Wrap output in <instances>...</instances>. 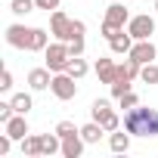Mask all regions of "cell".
Returning <instances> with one entry per match:
<instances>
[{
	"label": "cell",
	"mask_w": 158,
	"mask_h": 158,
	"mask_svg": "<svg viewBox=\"0 0 158 158\" xmlns=\"http://www.w3.org/2000/svg\"><path fill=\"white\" fill-rule=\"evenodd\" d=\"M124 130L130 136H143V139L158 136V109L133 106L130 112H124Z\"/></svg>",
	"instance_id": "cell-1"
},
{
	"label": "cell",
	"mask_w": 158,
	"mask_h": 158,
	"mask_svg": "<svg viewBox=\"0 0 158 158\" xmlns=\"http://www.w3.org/2000/svg\"><path fill=\"white\" fill-rule=\"evenodd\" d=\"M130 22V13L124 10V3H112L106 10V22H102V37L112 40L118 31H124V25Z\"/></svg>",
	"instance_id": "cell-2"
},
{
	"label": "cell",
	"mask_w": 158,
	"mask_h": 158,
	"mask_svg": "<svg viewBox=\"0 0 158 158\" xmlns=\"http://www.w3.org/2000/svg\"><path fill=\"white\" fill-rule=\"evenodd\" d=\"M44 59H47V68H50L53 74H59V71H68V65H71L68 44H65V40H56V44H50V47L44 50Z\"/></svg>",
	"instance_id": "cell-3"
},
{
	"label": "cell",
	"mask_w": 158,
	"mask_h": 158,
	"mask_svg": "<svg viewBox=\"0 0 158 158\" xmlns=\"http://www.w3.org/2000/svg\"><path fill=\"white\" fill-rule=\"evenodd\" d=\"M90 115H93V121H96V124H102V127H106V133H112V130H118V127H121L118 112L112 109V102H109V99H96V102L90 106Z\"/></svg>",
	"instance_id": "cell-4"
},
{
	"label": "cell",
	"mask_w": 158,
	"mask_h": 158,
	"mask_svg": "<svg viewBox=\"0 0 158 158\" xmlns=\"http://www.w3.org/2000/svg\"><path fill=\"white\" fill-rule=\"evenodd\" d=\"M50 34L56 37V40H74V19H68L62 10H53V16H50Z\"/></svg>",
	"instance_id": "cell-5"
},
{
	"label": "cell",
	"mask_w": 158,
	"mask_h": 158,
	"mask_svg": "<svg viewBox=\"0 0 158 158\" xmlns=\"http://www.w3.org/2000/svg\"><path fill=\"white\" fill-rule=\"evenodd\" d=\"M77 77H71L68 71H59V74H53V84H50V90H53V96L56 99H62V102H68V99H74L77 96Z\"/></svg>",
	"instance_id": "cell-6"
},
{
	"label": "cell",
	"mask_w": 158,
	"mask_h": 158,
	"mask_svg": "<svg viewBox=\"0 0 158 158\" xmlns=\"http://www.w3.org/2000/svg\"><path fill=\"white\" fill-rule=\"evenodd\" d=\"M127 31L133 34V40H152V34H155V19H152L149 13H143V16H130Z\"/></svg>",
	"instance_id": "cell-7"
},
{
	"label": "cell",
	"mask_w": 158,
	"mask_h": 158,
	"mask_svg": "<svg viewBox=\"0 0 158 158\" xmlns=\"http://www.w3.org/2000/svg\"><path fill=\"white\" fill-rule=\"evenodd\" d=\"M31 37H34V28H25V25H10V28H6V44H10L13 50L31 53Z\"/></svg>",
	"instance_id": "cell-8"
},
{
	"label": "cell",
	"mask_w": 158,
	"mask_h": 158,
	"mask_svg": "<svg viewBox=\"0 0 158 158\" xmlns=\"http://www.w3.org/2000/svg\"><path fill=\"white\" fill-rule=\"evenodd\" d=\"M130 59H136L139 65H146V62H155V56H158V50H155V44L152 40H136L133 47H130V53H127Z\"/></svg>",
	"instance_id": "cell-9"
},
{
	"label": "cell",
	"mask_w": 158,
	"mask_h": 158,
	"mask_svg": "<svg viewBox=\"0 0 158 158\" xmlns=\"http://www.w3.org/2000/svg\"><path fill=\"white\" fill-rule=\"evenodd\" d=\"M53 84V71L50 68H31L28 71V87L31 90H47Z\"/></svg>",
	"instance_id": "cell-10"
},
{
	"label": "cell",
	"mask_w": 158,
	"mask_h": 158,
	"mask_svg": "<svg viewBox=\"0 0 158 158\" xmlns=\"http://www.w3.org/2000/svg\"><path fill=\"white\" fill-rule=\"evenodd\" d=\"M84 136L81 133H71V136H62V155L65 158H81V152H84Z\"/></svg>",
	"instance_id": "cell-11"
},
{
	"label": "cell",
	"mask_w": 158,
	"mask_h": 158,
	"mask_svg": "<svg viewBox=\"0 0 158 158\" xmlns=\"http://www.w3.org/2000/svg\"><path fill=\"white\" fill-rule=\"evenodd\" d=\"M96 77H99V84H109L112 87V81L118 77V65L112 62V59H96Z\"/></svg>",
	"instance_id": "cell-12"
},
{
	"label": "cell",
	"mask_w": 158,
	"mask_h": 158,
	"mask_svg": "<svg viewBox=\"0 0 158 158\" xmlns=\"http://www.w3.org/2000/svg\"><path fill=\"white\" fill-rule=\"evenodd\" d=\"M3 127H6V133H10L13 139H25V136H28V121H25V115H19V112H16Z\"/></svg>",
	"instance_id": "cell-13"
},
{
	"label": "cell",
	"mask_w": 158,
	"mask_h": 158,
	"mask_svg": "<svg viewBox=\"0 0 158 158\" xmlns=\"http://www.w3.org/2000/svg\"><path fill=\"white\" fill-rule=\"evenodd\" d=\"M136 40H133V34L130 31H118L112 40H109V47H112V53H130V47H133Z\"/></svg>",
	"instance_id": "cell-14"
},
{
	"label": "cell",
	"mask_w": 158,
	"mask_h": 158,
	"mask_svg": "<svg viewBox=\"0 0 158 158\" xmlns=\"http://www.w3.org/2000/svg\"><path fill=\"white\" fill-rule=\"evenodd\" d=\"M40 143H44V155H56V152H62V136H59L56 130H53V133H44Z\"/></svg>",
	"instance_id": "cell-15"
},
{
	"label": "cell",
	"mask_w": 158,
	"mask_h": 158,
	"mask_svg": "<svg viewBox=\"0 0 158 158\" xmlns=\"http://www.w3.org/2000/svg\"><path fill=\"white\" fill-rule=\"evenodd\" d=\"M109 149H112V152H127V149H130V133H127V130H124V133L112 130V136H109Z\"/></svg>",
	"instance_id": "cell-16"
},
{
	"label": "cell",
	"mask_w": 158,
	"mask_h": 158,
	"mask_svg": "<svg viewBox=\"0 0 158 158\" xmlns=\"http://www.w3.org/2000/svg\"><path fill=\"white\" fill-rule=\"evenodd\" d=\"M22 155H28V158L44 155V143H40V136H25V139H22Z\"/></svg>",
	"instance_id": "cell-17"
},
{
	"label": "cell",
	"mask_w": 158,
	"mask_h": 158,
	"mask_svg": "<svg viewBox=\"0 0 158 158\" xmlns=\"http://www.w3.org/2000/svg\"><path fill=\"white\" fill-rule=\"evenodd\" d=\"M106 133V127L102 124H96V121H90V124H84L81 127V136H84V143H99V136Z\"/></svg>",
	"instance_id": "cell-18"
},
{
	"label": "cell",
	"mask_w": 158,
	"mask_h": 158,
	"mask_svg": "<svg viewBox=\"0 0 158 158\" xmlns=\"http://www.w3.org/2000/svg\"><path fill=\"white\" fill-rule=\"evenodd\" d=\"M50 47V34L44 28H34V37H31V53H44Z\"/></svg>",
	"instance_id": "cell-19"
},
{
	"label": "cell",
	"mask_w": 158,
	"mask_h": 158,
	"mask_svg": "<svg viewBox=\"0 0 158 158\" xmlns=\"http://www.w3.org/2000/svg\"><path fill=\"white\" fill-rule=\"evenodd\" d=\"M10 102H13V109H16L19 115H28V112L34 109V102H31V96H28V93H16Z\"/></svg>",
	"instance_id": "cell-20"
},
{
	"label": "cell",
	"mask_w": 158,
	"mask_h": 158,
	"mask_svg": "<svg viewBox=\"0 0 158 158\" xmlns=\"http://www.w3.org/2000/svg\"><path fill=\"white\" fill-rule=\"evenodd\" d=\"M139 81H143V84H158V65H155V62H146V65L139 68Z\"/></svg>",
	"instance_id": "cell-21"
},
{
	"label": "cell",
	"mask_w": 158,
	"mask_h": 158,
	"mask_svg": "<svg viewBox=\"0 0 158 158\" xmlns=\"http://www.w3.org/2000/svg\"><path fill=\"white\" fill-rule=\"evenodd\" d=\"M31 10H37L34 0H10V13H16V16H25Z\"/></svg>",
	"instance_id": "cell-22"
},
{
	"label": "cell",
	"mask_w": 158,
	"mask_h": 158,
	"mask_svg": "<svg viewBox=\"0 0 158 158\" xmlns=\"http://www.w3.org/2000/svg\"><path fill=\"white\" fill-rule=\"evenodd\" d=\"M68 74H71V77H77V81H81V77L87 74V62H84L81 56H71V65H68Z\"/></svg>",
	"instance_id": "cell-23"
},
{
	"label": "cell",
	"mask_w": 158,
	"mask_h": 158,
	"mask_svg": "<svg viewBox=\"0 0 158 158\" xmlns=\"http://www.w3.org/2000/svg\"><path fill=\"white\" fill-rule=\"evenodd\" d=\"M124 93H130V77H115V81H112V96L121 99Z\"/></svg>",
	"instance_id": "cell-24"
},
{
	"label": "cell",
	"mask_w": 158,
	"mask_h": 158,
	"mask_svg": "<svg viewBox=\"0 0 158 158\" xmlns=\"http://www.w3.org/2000/svg\"><path fill=\"white\" fill-rule=\"evenodd\" d=\"M56 133L59 136H71V133H81V127H74V121H59L56 124Z\"/></svg>",
	"instance_id": "cell-25"
},
{
	"label": "cell",
	"mask_w": 158,
	"mask_h": 158,
	"mask_svg": "<svg viewBox=\"0 0 158 158\" xmlns=\"http://www.w3.org/2000/svg\"><path fill=\"white\" fill-rule=\"evenodd\" d=\"M118 106H121V109H124V112H130V109H133V106H139V99H136V93H133V90H130V93H124V96H121V99H118Z\"/></svg>",
	"instance_id": "cell-26"
},
{
	"label": "cell",
	"mask_w": 158,
	"mask_h": 158,
	"mask_svg": "<svg viewBox=\"0 0 158 158\" xmlns=\"http://www.w3.org/2000/svg\"><path fill=\"white\" fill-rule=\"evenodd\" d=\"M84 47H87V44H84V37L68 40V53H71V56H81V53H84Z\"/></svg>",
	"instance_id": "cell-27"
},
{
	"label": "cell",
	"mask_w": 158,
	"mask_h": 158,
	"mask_svg": "<svg viewBox=\"0 0 158 158\" xmlns=\"http://www.w3.org/2000/svg\"><path fill=\"white\" fill-rule=\"evenodd\" d=\"M0 90H13V71L3 68V74H0Z\"/></svg>",
	"instance_id": "cell-28"
},
{
	"label": "cell",
	"mask_w": 158,
	"mask_h": 158,
	"mask_svg": "<svg viewBox=\"0 0 158 158\" xmlns=\"http://www.w3.org/2000/svg\"><path fill=\"white\" fill-rule=\"evenodd\" d=\"M34 3H37V10H59V3H62V0H34Z\"/></svg>",
	"instance_id": "cell-29"
},
{
	"label": "cell",
	"mask_w": 158,
	"mask_h": 158,
	"mask_svg": "<svg viewBox=\"0 0 158 158\" xmlns=\"http://www.w3.org/2000/svg\"><path fill=\"white\" fill-rule=\"evenodd\" d=\"M155 10H158V0H155Z\"/></svg>",
	"instance_id": "cell-30"
}]
</instances>
